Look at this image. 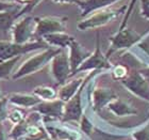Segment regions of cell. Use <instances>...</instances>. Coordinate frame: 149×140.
<instances>
[{
  "mask_svg": "<svg viewBox=\"0 0 149 140\" xmlns=\"http://www.w3.org/2000/svg\"><path fill=\"white\" fill-rule=\"evenodd\" d=\"M61 50L62 49L56 48V47H48L46 49H43L40 53L29 57L28 59L22 63V65L17 69V71L13 73L12 79L13 80L22 79L26 76H29V75H32L40 71L47 64H49L53 57L56 56Z\"/></svg>",
  "mask_w": 149,
  "mask_h": 140,
  "instance_id": "6da1fadb",
  "label": "cell"
},
{
  "mask_svg": "<svg viewBox=\"0 0 149 140\" xmlns=\"http://www.w3.org/2000/svg\"><path fill=\"white\" fill-rule=\"evenodd\" d=\"M128 6H119V8H106V9L98 10L96 12L92 13L86 16L83 20H81L77 25V28L80 31H86V30H93L98 29L100 27L108 25L112 20H114L118 16L127 11Z\"/></svg>",
  "mask_w": 149,
  "mask_h": 140,
  "instance_id": "7a4b0ae2",
  "label": "cell"
},
{
  "mask_svg": "<svg viewBox=\"0 0 149 140\" xmlns=\"http://www.w3.org/2000/svg\"><path fill=\"white\" fill-rule=\"evenodd\" d=\"M50 47L43 40H36L27 44H17L9 41H0V61L13 59L15 57H22V55L32 53L35 50L46 49Z\"/></svg>",
  "mask_w": 149,
  "mask_h": 140,
  "instance_id": "3957f363",
  "label": "cell"
},
{
  "mask_svg": "<svg viewBox=\"0 0 149 140\" xmlns=\"http://www.w3.org/2000/svg\"><path fill=\"white\" fill-rule=\"evenodd\" d=\"M36 30V18L32 15L20 16L11 29L12 42L17 44H27L33 42Z\"/></svg>",
  "mask_w": 149,
  "mask_h": 140,
  "instance_id": "277c9868",
  "label": "cell"
},
{
  "mask_svg": "<svg viewBox=\"0 0 149 140\" xmlns=\"http://www.w3.org/2000/svg\"><path fill=\"white\" fill-rule=\"evenodd\" d=\"M117 97L114 91L107 87H94V78L91 79L88 84V94L87 101L88 106L92 108V111L96 115H99L110 102Z\"/></svg>",
  "mask_w": 149,
  "mask_h": 140,
  "instance_id": "5b68a950",
  "label": "cell"
},
{
  "mask_svg": "<svg viewBox=\"0 0 149 140\" xmlns=\"http://www.w3.org/2000/svg\"><path fill=\"white\" fill-rule=\"evenodd\" d=\"M143 39V35H141L140 33H137L136 31H134L132 29L124 28L121 30H118L114 35H112L110 37V46L108 53H106V56L110 58L112 53L123 50L130 49L131 47L135 46L137 43H140Z\"/></svg>",
  "mask_w": 149,
  "mask_h": 140,
  "instance_id": "8992f818",
  "label": "cell"
},
{
  "mask_svg": "<svg viewBox=\"0 0 149 140\" xmlns=\"http://www.w3.org/2000/svg\"><path fill=\"white\" fill-rule=\"evenodd\" d=\"M113 65H114V64H112V63L110 62L109 58L101 51V48H100V35H99V33H97L95 50L92 51V55L78 68L77 71L72 74V76H74V75L78 74V73H83V72H88V71L102 72V71H104V70H112Z\"/></svg>",
  "mask_w": 149,
  "mask_h": 140,
  "instance_id": "52a82bcc",
  "label": "cell"
},
{
  "mask_svg": "<svg viewBox=\"0 0 149 140\" xmlns=\"http://www.w3.org/2000/svg\"><path fill=\"white\" fill-rule=\"evenodd\" d=\"M49 65L50 74L52 75L56 84L62 86L67 81L68 78L72 77V69L69 64L67 49H62L56 56L53 57Z\"/></svg>",
  "mask_w": 149,
  "mask_h": 140,
  "instance_id": "ba28073f",
  "label": "cell"
},
{
  "mask_svg": "<svg viewBox=\"0 0 149 140\" xmlns=\"http://www.w3.org/2000/svg\"><path fill=\"white\" fill-rule=\"evenodd\" d=\"M36 18V30L35 37H40V40L44 35L65 32L66 25L68 18L66 16H43L35 17Z\"/></svg>",
  "mask_w": 149,
  "mask_h": 140,
  "instance_id": "9c48e42d",
  "label": "cell"
},
{
  "mask_svg": "<svg viewBox=\"0 0 149 140\" xmlns=\"http://www.w3.org/2000/svg\"><path fill=\"white\" fill-rule=\"evenodd\" d=\"M120 84L136 97L149 102V82L144 79L137 70L129 73L127 77L120 80Z\"/></svg>",
  "mask_w": 149,
  "mask_h": 140,
  "instance_id": "30bf717a",
  "label": "cell"
},
{
  "mask_svg": "<svg viewBox=\"0 0 149 140\" xmlns=\"http://www.w3.org/2000/svg\"><path fill=\"white\" fill-rule=\"evenodd\" d=\"M64 105L65 103L58 98L51 102H40V104L33 107V110L43 115L44 123L58 121V120L62 121Z\"/></svg>",
  "mask_w": 149,
  "mask_h": 140,
  "instance_id": "8fae6325",
  "label": "cell"
},
{
  "mask_svg": "<svg viewBox=\"0 0 149 140\" xmlns=\"http://www.w3.org/2000/svg\"><path fill=\"white\" fill-rule=\"evenodd\" d=\"M107 109L112 115V117L116 119L135 117V115H139V113H140L136 107L132 106L127 101L120 100L118 97L110 102L107 106Z\"/></svg>",
  "mask_w": 149,
  "mask_h": 140,
  "instance_id": "7c38bea8",
  "label": "cell"
},
{
  "mask_svg": "<svg viewBox=\"0 0 149 140\" xmlns=\"http://www.w3.org/2000/svg\"><path fill=\"white\" fill-rule=\"evenodd\" d=\"M67 51H68V59L72 76V74L78 70V68L92 55V51L86 49L77 40L72 41V44L67 48Z\"/></svg>",
  "mask_w": 149,
  "mask_h": 140,
  "instance_id": "4fadbf2b",
  "label": "cell"
},
{
  "mask_svg": "<svg viewBox=\"0 0 149 140\" xmlns=\"http://www.w3.org/2000/svg\"><path fill=\"white\" fill-rule=\"evenodd\" d=\"M117 1L118 0H78L77 6L80 9V16L85 18L92 13L96 12L98 10L109 8Z\"/></svg>",
  "mask_w": 149,
  "mask_h": 140,
  "instance_id": "5bb4252c",
  "label": "cell"
},
{
  "mask_svg": "<svg viewBox=\"0 0 149 140\" xmlns=\"http://www.w3.org/2000/svg\"><path fill=\"white\" fill-rule=\"evenodd\" d=\"M6 97V100L9 104L13 106H16L18 108H30V107H34L40 102L37 96L34 94H29V93H20V92H14V93H10Z\"/></svg>",
  "mask_w": 149,
  "mask_h": 140,
  "instance_id": "9a60e30c",
  "label": "cell"
},
{
  "mask_svg": "<svg viewBox=\"0 0 149 140\" xmlns=\"http://www.w3.org/2000/svg\"><path fill=\"white\" fill-rule=\"evenodd\" d=\"M86 75L85 76H81V77L74 78L72 80L66 81L65 84H62L61 88L59 89V91H58V98L63 101L64 103H66L67 101L70 100L74 94L79 91V89H80L82 84L85 80Z\"/></svg>",
  "mask_w": 149,
  "mask_h": 140,
  "instance_id": "2e32d148",
  "label": "cell"
},
{
  "mask_svg": "<svg viewBox=\"0 0 149 140\" xmlns=\"http://www.w3.org/2000/svg\"><path fill=\"white\" fill-rule=\"evenodd\" d=\"M40 40H43L50 47H56V48H60V49H67L72 41L76 39L66 32H58V33L44 35Z\"/></svg>",
  "mask_w": 149,
  "mask_h": 140,
  "instance_id": "e0dca14e",
  "label": "cell"
},
{
  "mask_svg": "<svg viewBox=\"0 0 149 140\" xmlns=\"http://www.w3.org/2000/svg\"><path fill=\"white\" fill-rule=\"evenodd\" d=\"M22 8V6L17 4L13 9L4 11V12H0V32H3V33L11 32L13 25L19 18V12Z\"/></svg>",
  "mask_w": 149,
  "mask_h": 140,
  "instance_id": "ac0fdd59",
  "label": "cell"
},
{
  "mask_svg": "<svg viewBox=\"0 0 149 140\" xmlns=\"http://www.w3.org/2000/svg\"><path fill=\"white\" fill-rule=\"evenodd\" d=\"M33 94L43 102H51L58 100V91L49 86H38L33 90Z\"/></svg>",
  "mask_w": 149,
  "mask_h": 140,
  "instance_id": "d6986e66",
  "label": "cell"
},
{
  "mask_svg": "<svg viewBox=\"0 0 149 140\" xmlns=\"http://www.w3.org/2000/svg\"><path fill=\"white\" fill-rule=\"evenodd\" d=\"M22 57H15L6 61H0V79H8L13 74L14 66L17 64Z\"/></svg>",
  "mask_w": 149,
  "mask_h": 140,
  "instance_id": "ffe728a7",
  "label": "cell"
},
{
  "mask_svg": "<svg viewBox=\"0 0 149 140\" xmlns=\"http://www.w3.org/2000/svg\"><path fill=\"white\" fill-rule=\"evenodd\" d=\"M129 137L132 140H149V121L146 124L130 132Z\"/></svg>",
  "mask_w": 149,
  "mask_h": 140,
  "instance_id": "44dd1931",
  "label": "cell"
},
{
  "mask_svg": "<svg viewBox=\"0 0 149 140\" xmlns=\"http://www.w3.org/2000/svg\"><path fill=\"white\" fill-rule=\"evenodd\" d=\"M79 123H80V131L86 136H91L92 133L95 131V123L86 115V112H84V115H82Z\"/></svg>",
  "mask_w": 149,
  "mask_h": 140,
  "instance_id": "7402d4cb",
  "label": "cell"
},
{
  "mask_svg": "<svg viewBox=\"0 0 149 140\" xmlns=\"http://www.w3.org/2000/svg\"><path fill=\"white\" fill-rule=\"evenodd\" d=\"M26 118L25 112L22 111V108H14L12 110H9V113H8V117H6V120H9V122H11L12 124L16 125L20 123L22 121H24Z\"/></svg>",
  "mask_w": 149,
  "mask_h": 140,
  "instance_id": "603a6c76",
  "label": "cell"
},
{
  "mask_svg": "<svg viewBox=\"0 0 149 140\" xmlns=\"http://www.w3.org/2000/svg\"><path fill=\"white\" fill-rule=\"evenodd\" d=\"M128 74H129L128 66L124 64H116L112 68V75H113V78H115L116 80H123L124 78L127 77Z\"/></svg>",
  "mask_w": 149,
  "mask_h": 140,
  "instance_id": "cb8c5ba5",
  "label": "cell"
},
{
  "mask_svg": "<svg viewBox=\"0 0 149 140\" xmlns=\"http://www.w3.org/2000/svg\"><path fill=\"white\" fill-rule=\"evenodd\" d=\"M42 1H43V0H31L28 4H26V6H24L22 8L20 12H19V17L24 15H28L29 13H31L32 10H34Z\"/></svg>",
  "mask_w": 149,
  "mask_h": 140,
  "instance_id": "d4e9b609",
  "label": "cell"
},
{
  "mask_svg": "<svg viewBox=\"0 0 149 140\" xmlns=\"http://www.w3.org/2000/svg\"><path fill=\"white\" fill-rule=\"evenodd\" d=\"M9 102L6 100V97H4L2 101H0V124L2 123L3 120H6L9 113Z\"/></svg>",
  "mask_w": 149,
  "mask_h": 140,
  "instance_id": "484cf974",
  "label": "cell"
},
{
  "mask_svg": "<svg viewBox=\"0 0 149 140\" xmlns=\"http://www.w3.org/2000/svg\"><path fill=\"white\" fill-rule=\"evenodd\" d=\"M141 15L149 20V0H141Z\"/></svg>",
  "mask_w": 149,
  "mask_h": 140,
  "instance_id": "4316f807",
  "label": "cell"
},
{
  "mask_svg": "<svg viewBox=\"0 0 149 140\" xmlns=\"http://www.w3.org/2000/svg\"><path fill=\"white\" fill-rule=\"evenodd\" d=\"M16 6H17V3L15 2H6V1L0 0V12H4V11L11 10L13 8H15Z\"/></svg>",
  "mask_w": 149,
  "mask_h": 140,
  "instance_id": "83f0119b",
  "label": "cell"
},
{
  "mask_svg": "<svg viewBox=\"0 0 149 140\" xmlns=\"http://www.w3.org/2000/svg\"><path fill=\"white\" fill-rule=\"evenodd\" d=\"M137 71H139V73L143 76L144 79H145L147 82H149V65L148 66H144V68H142V69H140V70H137Z\"/></svg>",
  "mask_w": 149,
  "mask_h": 140,
  "instance_id": "f1b7e54d",
  "label": "cell"
},
{
  "mask_svg": "<svg viewBox=\"0 0 149 140\" xmlns=\"http://www.w3.org/2000/svg\"><path fill=\"white\" fill-rule=\"evenodd\" d=\"M54 3L60 4H77L78 0H52Z\"/></svg>",
  "mask_w": 149,
  "mask_h": 140,
  "instance_id": "f546056e",
  "label": "cell"
},
{
  "mask_svg": "<svg viewBox=\"0 0 149 140\" xmlns=\"http://www.w3.org/2000/svg\"><path fill=\"white\" fill-rule=\"evenodd\" d=\"M30 1H31V0H14V2L19 4V6H26V4H28Z\"/></svg>",
  "mask_w": 149,
  "mask_h": 140,
  "instance_id": "4dcf8cb0",
  "label": "cell"
},
{
  "mask_svg": "<svg viewBox=\"0 0 149 140\" xmlns=\"http://www.w3.org/2000/svg\"><path fill=\"white\" fill-rule=\"evenodd\" d=\"M4 95H3V93H2V91H1V89H0V101H2L3 98H4Z\"/></svg>",
  "mask_w": 149,
  "mask_h": 140,
  "instance_id": "1f68e13d",
  "label": "cell"
},
{
  "mask_svg": "<svg viewBox=\"0 0 149 140\" xmlns=\"http://www.w3.org/2000/svg\"><path fill=\"white\" fill-rule=\"evenodd\" d=\"M1 1H6V2H14V0H1Z\"/></svg>",
  "mask_w": 149,
  "mask_h": 140,
  "instance_id": "d6a6232c",
  "label": "cell"
},
{
  "mask_svg": "<svg viewBox=\"0 0 149 140\" xmlns=\"http://www.w3.org/2000/svg\"><path fill=\"white\" fill-rule=\"evenodd\" d=\"M42 140H52V139H50V138H44V139H42Z\"/></svg>",
  "mask_w": 149,
  "mask_h": 140,
  "instance_id": "836d02e7",
  "label": "cell"
},
{
  "mask_svg": "<svg viewBox=\"0 0 149 140\" xmlns=\"http://www.w3.org/2000/svg\"><path fill=\"white\" fill-rule=\"evenodd\" d=\"M19 140H24V139H19Z\"/></svg>",
  "mask_w": 149,
  "mask_h": 140,
  "instance_id": "e575fe53",
  "label": "cell"
}]
</instances>
